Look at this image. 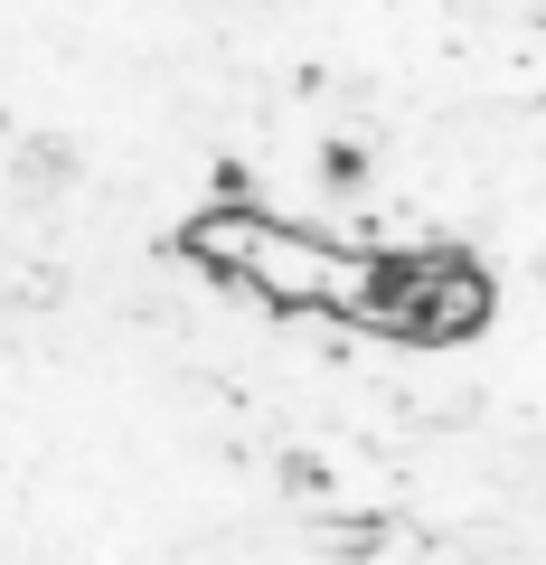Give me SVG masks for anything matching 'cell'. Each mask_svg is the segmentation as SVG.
Returning <instances> with one entry per match:
<instances>
[{"label":"cell","instance_id":"7a4b0ae2","mask_svg":"<svg viewBox=\"0 0 546 565\" xmlns=\"http://www.w3.org/2000/svg\"><path fill=\"white\" fill-rule=\"evenodd\" d=\"M481 321H490V274L471 255H377V302H367L377 340L443 349L471 340Z\"/></svg>","mask_w":546,"mask_h":565},{"label":"cell","instance_id":"6da1fadb","mask_svg":"<svg viewBox=\"0 0 546 565\" xmlns=\"http://www.w3.org/2000/svg\"><path fill=\"white\" fill-rule=\"evenodd\" d=\"M180 255L207 264L217 282H236L245 302H264V311H311V321L367 330V302H377V255H349V245L311 236L292 217H264V207H207V217H189Z\"/></svg>","mask_w":546,"mask_h":565}]
</instances>
